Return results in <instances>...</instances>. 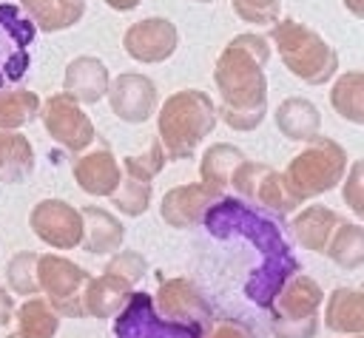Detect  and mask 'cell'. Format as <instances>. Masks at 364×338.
I'll list each match as a JSON object with an SVG mask.
<instances>
[{
  "label": "cell",
  "mask_w": 364,
  "mask_h": 338,
  "mask_svg": "<svg viewBox=\"0 0 364 338\" xmlns=\"http://www.w3.org/2000/svg\"><path fill=\"white\" fill-rule=\"evenodd\" d=\"M199 338H253V332L233 318H210Z\"/></svg>",
  "instance_id": "34"
},
{
  "label": "cell",
  "mask_w": 364,
  "mask_h": 338,
  "mask_svg": "<svg viewBox=\"0 0 364 338\" xmlns=\"http://www.w3.org/2000/svg\"><path fill=\"white\" fill-rule=\"evenodd\" d=\"M353 338H361V335H353Z\"/></svg>",
  "instance_id": "40"
},
{
  "label": "cell",
  "mask_w": 364,
  "mask_h": 338,
  "mask_svg": "<svg viewBox=\"0 0 364 338\" xmlns=\"http://www.w3.org/2000/svg\"><path fill=\"white\" fill-rule=\"evenodd\" d=\"M176 45H179V31L165 17H145L134 26H128V31L122 37L125 54L145 65L168 60L176 51Z\"/></svg>",
  "instance_id": "11"
},
{
  "label": "cell",
  "mask_w": 364,
  "mask_h": 338,
  "mask_svg": "<svg viewBox=\"0 0 364 338\" xmlns=\"http://www.w3.org/2000/svg\"><path fill=\"white\" fill-rule=\"evenodd\" d=\"M165 162H168V156H165L159 139H154L145 153H139V156H125V159H122V170H125L128 176H136V179H142V182H151V179L165 168Z\"/></svg>",
  "instance_id": "30"
},
{
  "label": "cell",
  "mask_w": 364,
  "mask_h": 338,
  "mask_svg": "<svg viewBox=\"0 0 364 338\" xmlns=\"http://www.w3.org/2000/svg\"><path fill=\"white\" fill-rule=\"evenodd\" d=\"M344 202L350 205V210L355 216H361V165H353L350 170V179L344 182Z\"/></svg>",
  "instance_id": "35"
},
{
  "label": "cell",
  "mask_w": 364,
  "mask_h": 338,
  "mask_svg": "<svg viewBox=\"0 0 364 338\" xmlns=\"http://www.w3.org/2000/svg\"><path fill=\"white\" fill-rule=\"evenodd\" d=\"M270 40L284 62V68L307 85H324L338 71L336 48L310 26L296 20H276Z\"/></svg>",
  "instance_id": "3"
},
{
  "label": "cell",
  "mask_w": 364,
  "mask_h": 338,
  "mask_svg": "<svg viewBox=\"0 0 364 338\" xmlns=\"http://www.w3.org/2000/svg\"><path fill=\"white\" fill-rule=\"evenodd\" d=\"M37 256L34 250H20L9 258L6 264V281H9V290L14 295H37L40 293V284H37Z\"/></svg>",
  "instance_id": "28"
},
{
  "label": "cell",
  "mask_w": 364,
  "mask_h": 338,
  "mask_svg": "<svg viewBox=\"0 0 364 338\" xmlns=\"http://www.w3.org/2000/svg\"><path fill=\"white\" fill-rule=\"evenodd\" d=\"M111 9H117V11H131V9H136L142 0H105Z\"/></svg>",
  "instance_id": "37"
},
{
  "label": "cell",
  "mask_w": 364,
  "mask_h": 338,
  "mask_svg": "<svg viewBox=\"0 0 364 338\" xmlns=\"http://www.w3.org/2000/svg\"><path fill=\"white\" fill-rule=\"evenodd\" d=\"M74 179L88 196H111L122 179V168L108 148H97L74 162Z\"/></svg>",
  "instance_id": "14"
},
{
  "label": "cell",
  "mask_w": 364,
  "mask_h": 338,
  "mask_svg": "<svg viewBox=\"0 0 364 338\" xmlns=\"http://www.w3.org/2000/svg\"><path fill=\"white\" fill-rule=\"evenodd\" d=\"M102 273L117 276V278H122V281H128V284L134 287V284L148 273V261H145V256L136 253V250H119V253H114V256L108 258V264H105Z\"/></svg>",
  "instance_id": "31"
},
{
  "label": "cell",
  "mask_w": 364,
  "mask_h": 338,
  "mask_svg": "<svg viewBox=\"0 0 364 338\" xmlns=\"http://www.w3.org/2000/svg\"><path fill=\"white\" fill-rule=\"evenodd\" d=\"M222 196L213 193L210 187H205L202 182H191V185H176L162 196L159 205V216L168 227L185 230V227H196L199 222L208 219L210 207L219 205Z\"/></svg>",
  "instance_id": "12"
},
{
  "label": "cell",
  "mask_w": 364,
  "mask_h": 338,
  "mask_svg": "<svg viewBox=\"0 0 364 338\" xmlns=\"http://www.w3.org/2000/svg\"><path fill=\"white\" fill-rule=\"evenodd\" d=\"M239 162H245V153L236 145H228V142L210 145L202 153V159H199V179H202V185L222 196L230 187V176L239 168Z\"/></svg>",
  "instance_id": "22"
},
{
  "label": "cell",
  "mask_w": 364,
  "mask_h": 338,
  "mask_svg": "<svg viewBox=\"0 0 364 338\" xmlns=\"http://www.w3.org/2000/svg\"><path fill=\"white\" fill-rule=\"evenodd\" d=\"M88 278L91 276L65 256H57V253L37 256V284H40V293H46V301L57 310V315L85 318L82 293Z\"/></svg>",
  "instance_id": "5"
},
{
  "label": "cell",
  "mask_w": 364,
  "mask_h": 338,
  "mask_svg": "<svg viewBox=\"0 0 364 338\" xmlns=\"http://www.w3.org/2000/svg\"><path fill=\"white\" fill-rule=\"evenodd\" d=\"M347 170V151L330 139V136H313L307 148L290 159L284 176V185L299 202L316 199L321 193H330Z\"/></svg>",
  "instance_id": "4"
},
{
  "label": "cell",
  "mask_w": 364,
  "mask_h": 338,
  "mask_svg": "<svg viewBox=\"0 0 364 338\" xmlns=\"http://www.w3.org/2000/svg\"><path fill=\"white\" fill-rule=\"evenodd\" d=\"M154 307L159 310V315L165 321L191 327L199 335H202V329L213 318V310H210L208 298L188 278H168V281H162L159 290H156V295H154Z\"/></svg>",
  "instance_id": "8"
},
{
  "label": "cell",
  "mask_w": 364,
  "mask_h": 338,
  "mask_svg": "<svg viewBox=\"0 0 364 338\" xmlns=\"http://www.w3.org/2000/svg\"><path fill=\"white\" fill-rule=\"evenodd\" d=\"M80 216H82V239H80V244H82L85 253L108 256V253H117L122 247L125 227L111 210L88 205V207L80 210Z\"/></svg>",
  "instance_id": "15"
},
{
  "label": "cell",
  "mask_w": 364,
  "mask_h": 338,
  "mask_svg": "<svg viewBox=\"0 0 364 338\" xmlns=\"http://www.w3.org/2000/svg\"><path fill=\"white\" fill-rule=\"evenodd\" d=\"M20 6L26 9L28 20L48 34L77 26L85 14L82 0H20Z\"/></svg>",
  "instance_id": "21"
},
{
  "label": "cell",
  "mask_w": 364,
  "mask_h": 338,
  "mask_svg": "<svg viewBox=\"0 0 364 338\" xmlns=\"http://www.w3.org/2000/svg\"><path fill=\"white\" fill-rule=\"evenodd\" d=\"M40 97L26 88H0V128L17 131L37 119L40 114Z\"/></svg>",
  "instance_id": "26"
},
{
  "label": "cell",
  "mask_w": 364,
  "mask_h": 338,
  "mask_svg": "<svg viewBox=\"0 0 364 338\" xmlns=\"http://www.w3.org/2000/svg\"><path fill=\"white\" fill-rule=\"evenodd\" d=\"M37 116H40L43 128L48 131V136L57 145H63L65 151H71V153H82L97 136L91 116L65 91L51 94L46 102H40V114Z\"/></svg>",
  "instance_id": "7"
},
{
  "label": "cell",
  "mask_w": 364,
  "mask_h": 338,
  "mask_svg": "<svg viewBox=\"0 0 364 338\" xmlns=\"http://www.w3.org/2000/svg\"><path fill=\"white\" fill-rule=\"evenodd\" d=\"M34 170V148L20 131L0 128V182L17 185Z\"/></svg>",
  "instance_id": "24"
},
{
  "label": "cell",
  "mask_w": 364,
  "mask_h": 338,
  "mask_svg": "<svg viewBox=\"0 0 364 338\" xmlns=\"http://www.w3.org/2000/svg\"><path fill=\"white\" fill-rule=\"evenodd\" d=\"M108 105L111 111L122 119V122H148L154 114H156V85L154 80H148L145 74H134V71H125V74H117L111 82H108Z\"/></svg>",
  "instance_id": "10"
},
{
  "label": "cell",
  "mask_w": 364,
  "mask_h": 338,
  "mask_svg": "<svg viewBox=\"0 0 364 338\" xmlns=\"http://www.w3.org/2000/svg\"><path fill=\"white\" fill-rule=\"evenodd\" d=\"M216 122L213 99L199 88H185L162 102L156 114V139L168 159H191Z\"/></svg>",
  "instance_id": "2"
},
{
  "label": "cell",
  "mask_w": 364,
  "mask_h": 338,
  "mask_svg": "<svg viewBox=\"0 0 364 338\" xmlns=\"http://www.w3.org/2000/svg\"><path fill=\"white\" fill-rule=\"evenodd\" d=\"M230 187L245 202L259 205L276 216H287L301 205L284 185V176L276 168H270L267 162H250V159L239 162V168L230 176Z\"/></svg>",
  "instance_id": "6"
},
{
  "label": "cell",
  "mask_w": 364,
  "mask_h": 338,
  "mask_svg": "<svg viewBox=\"0 0 364 338\" xmlns=\"http://www.w3.org/2000/svg\"><path fill=\"white\" fill-rule=\"evenodd\" d=\"M324 253L330 256V261L347 273L361 267L364 258V230L361 224H350V222H338V227L333 230Z\"/></svg>",
  "instance_id": "25"
},
{
  "label": "cell",
  "mask_w": 364,
  "mask_h": 338,
  "mask_svg": "<svg viewBox=\"0 0 364 338\" xmlns=\"http://www.w3.org/2000/svg\"><path fill=\"white\" fill-rule=\"evenodd\" d=\"M270 43L262 34H239L219 54L213 82L219 88L216 119L233 131H253L267 114V77Z\"/></svg>",
  "instance_id": "1"
},
{
  "label": "cell",
  "mask_w": 364,
  "mask_h": 338,
  "mask_svg": "<svg viewBox=\"0 0 364 338\" xmlns=\"http://www.w3.org/2000/svg\"><path fill=\"white\" fill-rule=\"evenodd\" d=\"M341 216L324 205H307L304 210H299L293 219H290V230L296 236V241L304 247V250H313V253H324L333 230L338 227Z\"/></svg>",
  "instance_id": "18"
},
{
  "label": "cell",
  "mask_w": 364,
  "mask_h": 338,
  "mask_svg": "<svg viewBox=\"0 0 364 338\" xmlns=\"http://www.w3.org/2000/svg\"><path fill=\"white\" fill-rule=\"evenodd\" d=\"M108 199H111V205H114L122 216L136 219V216H142V213L148 210V205H151V182H142V179L125 173V176L119 179V185H117V190H114Z\"/></svg>",
  "instance_id": "29"
},
{
  "label": "cell",
  "mask_w": 364,
  "mask_h": 338,
  "mask_svg": "<svg viewBox=\"0 0 364 338\" xmlns=\"http://www.w3.org/2000/svg\"><path fill=\"white\" fill-rule=\"evenodd\" d=\"M134 287L117 276H91L88 284H85V293H82V310L85 315L91 318H114L131 298Z\"/></svg>",
  "instance_id": "17"
},
{
  "label": "cell",
  "mask_w": 364,
  "mask_h": 338,
  "mask_svg": "<svg viewBox=\"0 0 364 338\" xmlns=\"http://www.w3.org/2000/svg\"><path fill=\"white\" fill-rule=\"evenodd\" d=\"M276 128L290 142H310L321 131V114L318 108L304 97H287L276 108Z\"/></svg>",
  "instance_id": "19"
},
{
  "label": "cell",
  "mask_w": 364,
  "mask_h": 338,
  "mask_svg": "<svg viewBox=\"0 0 364 338\" xmlns=\"http://www.w3.org/2000/svg\"><path fill=\"white\" fill-rule=\"evenodd\" d=\"M330 105L347 122H355L358 125L364 119V77H361V71H344L333 82Z\"/></svg>",
  "instance_id": "27"
},
{
  "label": "cell",
  "mask_w": 364,
  "mask_h": 338,
  "mask_svg": "<svg viewBox=\"0 0 364 338\" xmlns=\"http://www.w3.org/2000/svg\"><path fill=\"white\" fill-rule=\"evenodd\" d=\"M108 82H111V74L105 62L91 54L74 57L63 74V91L80 105H97L105 97Z\"/></svg>",
  "instance_id": "13"
},
{
  "label": "cell",
  "mask_w": 364,
  "mask_h": 338,
  "mask_svg": "<svg viewBox=\"0 0 364 338\" xmlns=\"http://www.w3.org/2000/svg\"><path fill=\"white\" fill-rule=\"evenodd\" d=\"M28 224L40 241L54 250H71L82 239V216L74 205L63 199H43L34 205Z\"/></svg>",
  "instance_id": "9"
},
{
  "label": "cell",
  "mask_w": 364,
  "mask_h": 338,
  "mask_svg": "<svg viewBox=\"0 0 364 338\" xmlns=\"http://www.w3.org/2000/svg\"><path fill=\"white\" fill-rule=\"evenodd\" d=\"M14 318V295L0 287V329Z\"/></svg>",
  "instance_id": "36"
},
{
  "label": "cell",
  "mask_w": 364,
  "mask_h": 338,
  "mask_svg": "<svg viewBox=\"0 0 364 338\" xmlns=\"http://www.w3.org/2000/svg\"><path fill=\"white\" fill-rule=\"evenodd\" d=\"M324 327L338 335H361L364 329L361 290L336 287L324 301Z\"/></svg>",
  "instance_id": "20"
},
{
  "label": "cell",
  "mask_w": 364,
  "mask_h": 338,
  "mask_svg": "<svg viewBox=\"0 0 364 338\" xmlns=\"http://www.w3.org/2000/svg\"><path fill=\"white\" fill-rule=\"evenodd\" d=\"M17 321V338H54L60 329V315L57 310L37 293L28 295L20 307H14V318Z\"/></svg>",
  "instance_id": "23"
},
{
  "label": "cell",
  "mask_w": 364,
  "mask_h": 338,
  "mask_svg": "<svg viewBox=\"0 0 364 338\" xmlns=\"http://www.w3.org/2000/svg\"><path fill=\"white\" fill-rule=\"evenodd\" d=\"M347 3V9L353 11V14H361V0H344Z\"/></svg>",
  "instance_id": "38"
},
{
  "label": "cell",
  "mask_w": 364,
  "mask_h": 338,
  "mask_svg": "<svg viewBox=\"0 0 364 338\" xmlns=\"http://www.w3.org/2000/svg\"><path fill=\"white\" fill-rule=\"evenodd\" d=\"M270 332H273V338H316L318 335V315H307V318L270 315Z\"/></svg>",
  "instance_id": "33"
},
{
  "label": "cell",
  "mask_w": 364,
  "mask_h": 338,
  "mask_svg": "<svg viewBox=\"0 0 364 338\" xmlns=\"http://www.w3.org/2000/svg\"><path fill=\"white\" fill-rule=\"evenodd\" d=\"M196 3H213V0H196Z\"/></svg>",
  "instance_id": "39"
},
{
  "label": "cell",
  "mask_w": 364,
  "mask_h": 338,
  "mask_svg": "<svg viewBox=\"0 0 364 338\" xmlns=\"http://www.w3.org/2000/svg\"><path fill=\"white\" fill-rule=\"evenodd\" d=\"M233 11L239 20L253 23V26H273L279 20L282 3L279 0H233Z\"/></svg>",
  "instance_id": "32"
},
{
  "label": "cell",
  "mask_w": 364,
  "mask_h": 338,
  "mask_svg": "<svg viewBox=\"0 0 364 338\" xmlns=\"http://www.w3.org/2000/svg\"><path fill=\"white\" fill-rule=\"evenodd\" d=\"M324 301L321 287L310 276H293L270 301V315L282 318H307L318 315V307Z\"/></svg>",
  "instance_id": "16"
}]
</instances>
